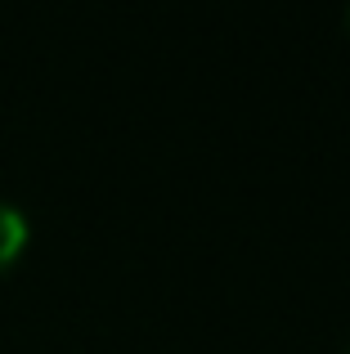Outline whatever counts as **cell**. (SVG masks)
Listing matches in <instances>:
<instances>
[{"label":"cell","mask_w":350,"mask_h":354,"mask_svg":"<svg viewBox=\"0 0 350 354\" xmlns=\"http://www.w3.org/2000/svg\"><path fill=\"white\" fill-rule=\"evenodd\" d=\"M342 354H350V341H346V346H342Z\"/></svg>","instance_id":"cell-3"},{"label":"cell","mask_w":350,"mask_h":354,"mask_svg":"<svg viewBox=\"0 0 350 354\" xmlns=\"http://www.w3.org/2000/svg\"><path fill=\"white\" fill-rule=\"evenodd\" d=\"M27 242H32V220L23 207H14L9 198H0V278L23 260Z\"/></svg>","instance_id":"cell-1"},{"label":"cell","mask_w":350,"mask_h":354,"mask_svg":"<svg viewBox=\"0 0 350 354\" xmlns=\"http://www.w3.org/2000/svg\"><path fill=\"white\" fill-rule=\"evenodd\" d=\"M346 32H350V9H346Z\"/></svg>","instance_id":"cell-2"}]
</instances>
